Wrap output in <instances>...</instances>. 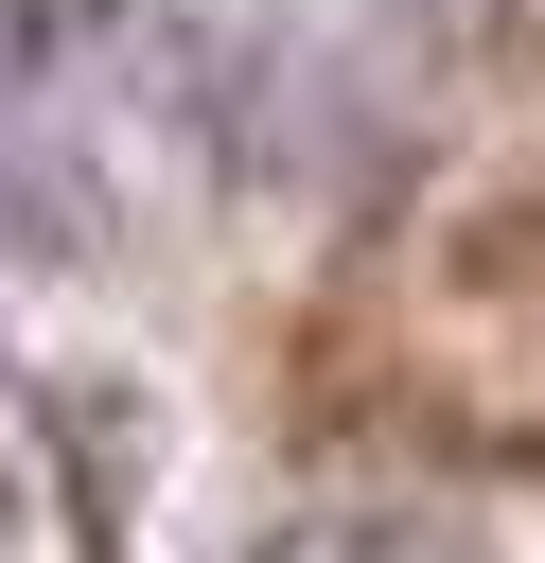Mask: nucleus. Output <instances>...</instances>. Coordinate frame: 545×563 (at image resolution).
<instances>
[]
</instances>
